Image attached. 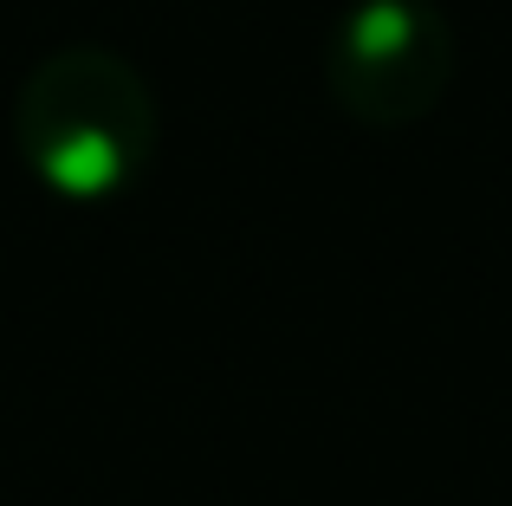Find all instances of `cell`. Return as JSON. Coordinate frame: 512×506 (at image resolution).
Returning <instances> with one entry per match:
<instances>
[{
    "instance_id": "6da1fadb",
    "label": "cell",
    "mask_w": 512,
    "mask_h": 506,
    "mask_svg": "<svg viewBox=\"0 0 512 506\" xmlns=\"http://www.w3.org/2000/svg\"><path fill=\"white\" fill-rule=\"evenodd\" d=\"M163 117L143 72L111 46H59L13 98V143L59 202H117L150 169Z\"/></svg>"
},
{
    "instance_id": "7a4b0ae2",
    "label": "cell",
    "mask_w": 512,
    "mask_h": 506,
    "mask_svg": "<svg viewBox=\"0 0 512 506\" xmlns=\"http://www.w3.org/2000/svg\"><path fill=\"white\" fill-rule=\"evenodd\" d=\"M454 85V26L435 0H350L325 39V91L363 130H409Z\"/></svg>"
}]
</instances>
